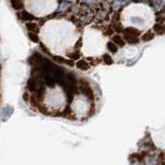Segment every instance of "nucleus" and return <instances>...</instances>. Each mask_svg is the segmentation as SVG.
Masks as SVG:
<instances>
[{
	"label": "nucleus",
	"instance_id": "obj_16",
	"mask_svg": "<svg viewBox=\"0 0 165 165\" xmlns=\"http://www.w3.org/2000/svg\"><path fill=\"white\" fill-rule=\"evenodd\" d=\"M0 73H1V65H0Z\"/></svg>",
	"mask_w": 165,
	"mask_h": 165
},
{
	"label": "nucleus",
	"instance_id": "obj_4",
	"mask_svg": "<svg viewBox=\"0 0 165 165\" xmlns=\"http://www.w3.org/2000/svg\"><path fill=\"white\" fill-rule=\"evenodd\" d=\"M124 35H128V37H138L140 35V31L138 29L134 28V27H127L123 30Z\"/></svg>",
	"mask_w": 165,
	"mask_h": 165
},
{
	"label": "nucleus",
	"instance_id": "obj_6",
	"mask_svg": "<svg viewBox=\"0 0 165 165\" xmlns=\"http://www.w3.org/2000/svg\"><path fill=\"white\" fill-rule=\"evenodd\" d=\"M26 29L28 30V32H33V33H37V32L40 31V25L35 22H27L26 23Z\"/></svg>",
	"mask_w": 165,
	"mask_h": 165
},
{
	"label": "nucleus",
	"instance_id": "obj_12",
	"mask_svg": "<svg viewBox=\"0 0 165 165\" xmlns=\"http://www.w3.org/2000/svg\"><path fill=\"white\" fill-rule=\"evenodd\" d=\"M28 37L30 41L33 43H40V37H38L37 33H33V32H28Z\"/></svg>",
	"mask_w": 165,
	"mask_h": 165
},
{
	"label": "nucleus",
	"instance_id": "obj_9",
	"mask_svg": "<svg viewBox=\"0 0 165 165\" xmlns=\"http://www.w3.org/2000/svg\"><path fill=\"white\" fill-rule=\"evenodd\" d=\"M154 30H155L158 34H163L165 33V26L161 23H157L156 25L154 26Z\"/></svg>",
	"mask_w": 165,
	"mask_h": 165
},
{
	"label": "nucleus",
	"instance_id": "obj_8",
	"mask_svg": "<svg viewBox=\"0 0 165 165\" xmlns=\"http://www.w3.org/2000/svg\"><path fill=\"white\" fill-rule=\"evenodd\" d=\"M112 43L115 44L116 46H120V47H123L124 45H125V40L122 37H120V35H113L112 37Z\"/></svg>",
	"mask_w": 165,
	"mask_h": 165
},
{
	"label": "nucleus",
	"instance_id": "obj_2",
	"mask_svg": "<svg viewBox=\"0 0 165 165\" xmlns=\"http://www.w3.org/2000/svg\"><path fill=\"white\" fill-rule=\"evenodd\" d=\"M17 16H18V18L20 19V20L25 21V22H32V21L35 20V17L32 15V14H30V13L27 12V10H24L18 12Z\"/></svg>",
	"mask_w": 165,
	"mask_h": 165
},
{
	"label": "nucleus",
	"instance_id": "obj_14",
	"mask_svg": "<svg viewBox=\"0 0 165 165\" xmlns=\"http://www.w3.org/2000/svg\"><path fill=\"white\" fill-rule=\"evenodd\" d=\"M103 60H104V62H105L106 65H112V64H113V59H112V57L110 56L109 54H104L103 55Z\"/></svg>",
	"mask_w": 165,
	"mask_h": 165
},
{
	"label": "nucleus",
	"instance_id": "obj_3",
	"mask_svg": "<svg viewBox=\"0 0 165 165\" xmlns=\"http://www.w3.org/2000/svg\"><path fill=\"white\" fill-rule=\"evenodd\" d=\"M13 113H14V107L10 105H5L3 108H2V111H1L2 120H3V122L7 120L13 115Z\"/></svg>",
	"mask_w": 165,
	"mask_h": 165
},
{
	"label": "nucleus",
	"instance_id": "obj_5",
	"mask_svg": "<svg viewBox=\"0 0 165 165\" xmlns=\"http://www.w3.org/2000/svg\"><path fill=\"white\" fill-rule=\"evenodd\" d=\"M10 6L15 10H17V12H20V10H23L24 7L23 0H10Z\"/></svg>",
	"mask_w": 165,
	"mask_h": 165
},
{
	"label": "nucleus",
	"instance_id": "obj_1",
	"mask_svg": "<svg viewBox=\"0 0 165 165\" xmlns=\"http://www.w3.org/2000/svg\"><path fill=\"white\" fill-rule=\"evenodd\" d=\"M79 89L83 93L84 96H86L87 98H92V90L90 88L88 82L85 80H80L79 81Z\"/></svg>",
	"mask_w": 165,
	"mask_h": 165
},
{
	"label": "nucleus",
	"instance_id": "obj_7",
	"mask_svg": "<svg viewBox=\"0 0 165 165\" xmlns=\"http://www.w3.org/2000/svg\"><path fill=\"white\" fill-rule=\"evenodd\" d=\"M76 67L79 69V70H82V71H87L89 69V64L86 61V60H78L76 62Z\"/></svg>",
	"mask_w": 165,
	"mask_h": 165
},
{
	"label": "nucleus",
	"instance_id": "obj_11",
	"mask_svg": "<svg viewBox=\"0 0 165 165\" xmlns=\"http://www.w3.org/2000/svg\"><path fill=\"white\" fill-rule=\"evenodd\" d=\"M107 49L111 52V53H116L117 52V46L113 44L112 42H108L107 43Z\"/></svg>",
	"mask_w": 165,
	"mask_h": 165
},
{
	"label": "nucleus",
	"instance_id": "obj_15",
	"mask_svg": "<svg viewBox=\"0 0 165 165\" xmlns=\"http://www.w3.org/2000/svg\"><path fill=\"white\" fill-rule=\"evenodd\" d=\"M69 57L71 58V60H72V59H78L79 57H80V53H79V51L77 50V51L74 52V53L69 54Z\"/></svg>",
	"mask_w": 165,
	"mask_h": 165
},
{
	"label": "nucleus",
	"instance_id": "obj_13",
	"mask_svg": "<svg viewBox=\"0 0 165 165\" xmlns=\"http://www.w3.org/2000/svg\"><path fill=\"white\" fill-rule=\"evenodd\" d=\"M125 37V41L129 44H137L139 42L138 37H128V35H124Z\"/></svg>",
	"mask_w": 165,
	"mask_h": 165
},
{
	"label": "nucleus",
	"instance_id": "obj_10",
	"mask_svg": "<svg viewBox=\"0 0 165 165\" xmlns=\"http://www.w3.org/2000/svg\"><path fill=\"white\" fill-rule=\"evenodd\" d=\"M154 37H155V34H154L153 32L147 31V32H145V33L141 37V40L143 41V42H150V41L153 40Z\"/></svg>",
	"mask_w": 165,
	"mask_h": 165
}]
</instances>
